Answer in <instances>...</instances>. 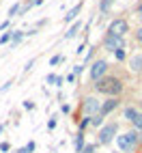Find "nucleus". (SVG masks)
<instances>
[{"label": "nucleus", "mask_w": 142, "mask_h": 153, "mask_svg": "<svg viewBox=\"0 0 142 153\" xmlns=\"http://www.w3.org/2000/svg\"><path fill=\"white\" fill-rule=\"evenodd\" d=\"M95 88L104 95H118L121 91H123V84H121V80H116V78H101V80H97Z\"/></svg>", "instance_id": "f257e3e1"}, {"label": "nucleus", "mask_w": 142, "mask_h": 153, "mask_svg": "<svg viewBox=\"0 0 142 153\" xmlns=\"http://www.w3.org/2000/svg\"><path fill=\"white\" fill-rule=\"evenodd\" d=\"M116 145H118L121 151H125V153L134 151L138 147V131H125L123 136H116Z\"/></svg>", "instance_id": "f03ea898"}, {"label": "nucleus", "mask_w": 142, "mask_h": 153, "mask_svg": "<svg viewBox=\"0 0 142 153\" xmlns=\"http://www.w3.org/2000/svg\"><path fill=\"white\" fill-rule=\"evenodd\" d=\"M114 134H116V123H108L106 127H101L99 131V145H110L114 140Z\"/></svg>", "instance_id": "7ed1b4c3"}, {"label": "nucleus", "mask_w": 142, "mask_h": 153, "mask_svg": "<svg viewBox=\"0 0 142 153\" xmlns=\"http://www.w3.org/2000/svg\"><path fill=\"white\" fill-rule=\"evenodd\" d=\"M106 74H108V63L106 60H95V63L90 65V80L97 82V80H101Z\"/></svg>", "instance_id": "20e7f679"}, {"label": "nucleus", "mask_w": 142, "mask_h": 153, "mask_svg": "<svg viewBox=\"0 0 142 153\" xmlns=\"http://www.w3.org/2000/svg\"><path fill=\"white\" fill-rule=\"evenodd\" d=\"M127 30H129V26H127L125 19H114V22H110V26H108V35H114V37H125Z\"/></svg>", "instance_id": "39448f33"}, {"label": "nucleus", "mask_w": 142, "mask_h": 153, "mask_svg": "<svg viewBox=\"0 0 142 153\" xmlns=\"http://www.w3.org/2000/svg\"><path fill=\"white\" fill-rule=\"evenodd\" d=\"M104 45H106V50H110V52H116V50H123V48H125V37L106 35V39H104Z\"/></svg>", "instance_id": "423d86ee"}, {"label": "nucleus", "mask_w": 142, "mask_h": 153, "mask_svg": "<svg viewBox=\"0 0 142 153\" xmlns=\"http://www.w3.org/2000/svg\"><path fill=\"white\" fill-rule=\"evenodd\" d=\"M99 101L95 99V97H86L84 99V104H82V110H84V114L86 117H93V114H97V112H99Z\"/></svg>", "instance_id": "0eeeda50"}, {"label": "nucleus", "mask_w": 142, "mask_h": 153, "mask_svg": "<svg viewBox=\"0 0 142 153\" xmlns=\"http://www.w3.org/2000/svg\"><path fill=\"white\" fill-rule=\"evenodd\" d=\"M118 104H121V99H116V97H110L108 101H104V104H101V108H99V114H110V112H112L114 108H118Z\"/></svg>", "instance_id": "6e6552de"}, {"label": "nucleus", "mask_w": 142, "mask_h": 153, "mask_svg": "<svg viewBox=\"0 0 142 153\" xmlns=\"http://www.w3.org/2000/svg\"><path fill=\"white\" fill-rule=\"evenodd\" d=\"M80 11H82V2H78V4H75L73 9H71V11H69L67 15H65V22H71V19H75Z\"/></svg>", "instance_id": "1a4fd4ad"}, {"label": "nucleus", "mask_w": 142, "mask_h": 153, "mask_svg": "<svg viewBox=\"0 0 142 153\" xmlns=\"http://www.w3.org/2000/svg\"><path fill=\"white\" fill-rule=\"evenodd\" d=\"M129 67H131V71H142V54H138V56L131 58Z\"/></svg>", "instance_id": "9d476101"}, {"label": "nucleus", "mask_w": 142, "mask_h": 153, "mask_svg": "<svg viewBox=\"0 0 142 153\" xmlns=\"http://www.w3.org/2000/svg\"><path fill=\"white\" fill-rule=\"evenodd\" d=\"M136 114H138L136 108H125V110H123V119H125V121H134Z\"/></svg>", "instance_id": "9b49d317"}, {"label": "nucleus", "mask_w": 142, "mask_h": 153, "mask_svg": "<svg viewBox=\"0 0 142 153\" xmlns=\"http://www.w3.org/2000/svg\"><path fill=\"white\" fill-rule=\"evenodd\" d=\"M78 30H80V22H75L73 26H71V28L67 30V33H65V39H73V37L78 35Z\"/></svg>", "instance_id": "f8f14e48"}, {"label": "nucleus", "mask_w": 142, "mask_h": 153, "mask_svg": "<svg viewBox=\"0 0 142 153\" xmlns=\"http://www.w3.org/2000/svg\"><path fill=\"white\" fill-rule=\"evenodd\" d=\"M73 145H75V151H78V153L84 149V134H82V131L75 136V142H73Z\"/></svg>", "instance_id": "ddd939ff"}, {"label": "nucleus", "mask_w": 142, "mask_h": 153, "mask_svg": "<svg viewBox=\"0 0 142 153\" xmlns=\"http://www.w3.org/2000/svg\"><path fill=\"white\" fill-rule=\"evenodd\" d=\"M101 123H104V114H99V112H97V114H93V117H90V125L99 127Z\"/></svg>", "instance_id": "4468645a"}, {"label": "nucleus", "mask_w": 142, "mask_h": 153, "mask_svg": "<svg viewBox=\"0 0 142 153\" xmlns=\"http://www.w3.org/2000/svg\"><path fill=\"white\" fill-rule=\"evenodd\" d=\"M131 123H134V127H136L138 131H142V114H140V112H138V114H136V119H134V121H131Z\"/></svg>", "instance_id": "2eb2a0df"}, {"label": "nucleus", "mask_w": 142, "mask_h": 153, "mask_svg": "<svg viewBox=\"0 0 142 153\" xmlns=\"http://www.w3.org/2000/svg\"><path fill=\"white\" fill-rule=\"evenodd\" d=\"M112 2H114V0H101V4H99V9H101V11H104V13H106V11H108V9H110V7H112Z\"/></svg>", "instance_id": "dca6fc26"}, {"label": "nucleus", "mask_w": 142, "mask_h": 153, "mask_svg": "<svg viewBox=\"0 0 142 153\" xmlns=\"http://www.w3.org/2000/svg\"><path fill=\"white\" fill-rule=\"evenodd\" d=\"M11 39H13V33H4L2 37H0V43L4 45V43H9V41H11Z\"/></svg>", "instance_id": "f3484780"}, {"label": "nucleus", "mask_w": 142, "mask_h": 153, "mask_svg": "<svg viewBox=\"0 0 142 153\" xmlns=\"http://www.w3.org/2000/svg\"><path fill=\"white\" fill-rule=\"evenodd\" d=\"M114 56H116V60H125V48L123 50H116Z\"/></svg>", "instance_id": "a211bd4d"}, {"label": "nucleus", "mask_w": 142, "mask_h": 153, "mask_svg": "<svg viewBox=\"0 0 142 153\" xmlns=\"http://www.w3.org/2000/svg\"><path fill=\"white\" fill-rule=\"evenodd\" d=\"M11 41H13V45H17L19 41H22V33H13V39H11Z\"/></svg>", "instance_id": "6ab92c4d"}, {"label": "nucleus", "mask_w": 142, "mask_h": 153, "mask_svg": "<svg viewBox=\"0 0 142 153\" xmlns=\"http://www.w3.org/2000/svg\"><path fill=\"white\" fill-rule=\"evenodd\" d=\"M90 125V117H86V119H82V123H80V129H86Z\"/></svg>", "instance_id": "aec40b11"}, {"label": "nucleus", "mask_w": 142, "mask_h": 153, "mask_svg": "<svg viewBox=\"0 0 142 153\" xmlns=\"http://www.w3.org/2000/svg\"><path fill=\"white\" fill-rule=\"evenodd\" d=\"M17 11H19V4H13L11 9H9V15H15Z\"/></svg>", "instance_id": "412c9836"}, {"label": "nucleus", "mask_w": 142, "mask_h": 153, "mask_svg": "<svg viewBox=\"0 0 142 153\" xmlns=\"http://www.w3.org/2000/svg\"><path fill=\"white\" fill-rule=\"evenodd\" d=\"M58 63H60V56H52V58H50V65H52V67L58 65Z\"/></svg>", "instance_id": "4be33fe9"}, {"label": "nucleus", "mask_w": 142, "mask_h": 153, "mask_svg": "<svg viewBox=\"0 0 142 153\" xmlns=\"http://www.w3.org/2000/svg\"><path fill=\"white\" fill-rule=\"evenodd\" d=\"M9 149H11V145H9V142H2V145H0V151H2V153H7Z\"/></svg>", "instance_id": "5701e85b"}, {"label": "nucleus", "mask_w": 142, "mask_h": 153, "mask_svg": "<svg viewBox=\"0 0 142 153\" xmlns=\"http://www.w3.org/2000/svg\"><path fill=\"white\" fill-rule=\"evenodd\" d=\"M47 82H50V84H56V76L50 74V76H47Z\"/></svg>", "instance_id": "b1692460"}, {"label": "nucleus", "mask_w": 142, "mask_h": 153, "mask_svg": "<svg viewBox=\"0 0 142 153\" xmlns=\"http://www.w3.org/2000/svg\"><path fill=\"white\" fill-rule=\"evenodd\" d=\"M47 127L54 129V127H56V119H50V121H47Z\"/></svg>", "instance_id": "393cba45"}, {"label": "nucleus", "mask_w": 142, "mask_h": 153, "mask_svg": "<svg viewBox=\"0 0 142 153\" xmlns=\"http://www.w3.org/2000/svg\"><path fill=\"white\" fill-rule=\"evenodd\" d=\"M11 84H13V82H7L4 86H0V93H4V91H9V86H11Z\"/></svg>", "instance_id": "a878e982"}, {"label": "nucleus", "mask_w": 142, "mask_h": 153, "mask_svg": "<svg viewBox=\"0 0 142 153\" xmlns=\"http://www.w3.org/2000/svg\"><path fill=\"white\" fill-rule=\"evenodd\" d=\"M24 108H26V110H33V108H35V104H33V101H26Z\"/></svg>", "instance_id": "bb28decb"}, {"label": "nucleus", "mask_w": 142, "mask_h": 153, "mask_svg": "<svg viewBox=\"0 0 142 153\" xmlns=\"http://www.w3.org/2000/svg\"><path fill=\"white\" fill-rule=\"evenodd\" d=\"M136 37H138V41L142 43V26H140V30H138V33H136Z\"/></svg>", "instance_id": "cd10ccee"}, {"label": "nucleus", "mask_w": 142, "mask_h": 153, "mask_svg": "<svg viewBox=\"0 0 142 153\" xmlns=\"http://www.w3.org/2000/svg\"><path fill=\"white\" fill-rule=\"evenodd\" d=\"M138 17H140V19H142V4H140V7H138Z\"/></svg>", "instance_id": "c85d7f7f"}, {"label": "nucleus", "mask_w": 142, "mask_h": 153, "mask_svg": "<svg viewBox=\"0 0 142 153\" xmlns=\"http://www.w3.org/2000/svg\"><path fill=\"white\" fill-rule=\"evenodd\" d=\"M17 153H30V151H28V149H19Z\"/></svg>", "instance_id": "c756f323"}, {"label": "nucleus", "mask_w": 142, "mask_h": 153, "mask_svg": "<svg viewBox=\"0 0 142 153\" xmlns=\"http://www.w3.org/2000/svg\"><path fill=\"white\" fill-rule=\"evenodd\" d=\"M138 142H142V131H140V134H138Z\"/></svg>", "instance_id": "7c9ffc66"}]
</instances>
